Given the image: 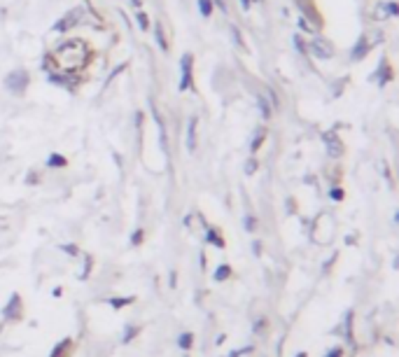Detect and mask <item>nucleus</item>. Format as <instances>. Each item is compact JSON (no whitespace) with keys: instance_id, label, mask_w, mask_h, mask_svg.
Instances as JSON below:
<instances>
[{"instance_id":"nucleus-1","label":"nucleus","mask_w":399,"mask_h":357,"mask_svg":"<svg viewBox=\"0 0 399 357\" xmlns=\"http://www.w3.org/2000/svg\"><path fill=\"white\" fill-rule=\"evenodd\" d=\"M54 56H61V61L56 64L61 71H75V68H80L84 64L86 49L82 45V40H71V42H66L64 47L56 49Z\"/></svg>"},{"instance_id":"nucleus-2","label":"nucleus","mask_w":399,"mask_h":357,"mask_svg":"<svg viewBox=\"0 0 399 357\" xmlns=\"http://www.w3.org/2000/svg\"><path fill=\"white\" fill-rule=\"evenodd\" d=\"M308 52L317 59H329V56H334V47L327 40H313L308 45Z\"/></svg>"},{"instance_id":"nucleus-3","label":"nucleus","mask_w":399,"mask_h":357,"mask_svg":"<svg viewBox=\"0 0 399 357\" xmlns=\"http://www.w3.org/2000/svg\"><path fill=\"white\" fill-rule=\"evenodd\" d=\"M183 80H180V91H187L192 84V54L183 56Z\"/></svg>"},{"instance_id":"nucleus-4","label":"nucleus","mask_w":399,"mask_h":357,"mask_svg":"<svg viewBox=\"0 0 399 357\" xmlns=\"http://www.w3.org/2000/svg\"><path fill=\"white\" fill-rule=\"evenodd\" d=\"M82 15H84V12L80 10V8H77V10H71L64 19H61L59 24H56L54 30H66V28H73V26H75V21H80V19H82Z\"/></svg>"},{"instance_id":"nucleus-5","label":"nucleus","mask_w":399,"mask_h":357,"mask_svg":"<svg viewBox=\"0 0 399 357\" xmlns=\"http://www.w3.org/2000/svg\"><path fill=\"white\" fill-rule=\"evenodd\" d=\"M26 84H28V75L24 73V71H17V73L8 75V86H10L12 91H21Z\"/></svg>"},{"instance_id":"nucleus-6","label":"nucleus","mask_w":399,"mask_h":357,"mask_svg":"<svg viewBox=\"0 0 399 357\" xmlns=\"http://www.w3.org/2000/svg\"><path fill=\"white\" fill-rule=\"evenodd\" d=\"M325 145H327V152L332 156L344 154V145H341V140H339V136H336V134H325Z\"/></svg>"},{"instance_id":"nucleus-7","label":"nucleus","mask_w":399,"mask_h":357,"mask_svg":"<svg viewBox=\"0 0 399 357\" xmlns=\"http://www.w3.org/2000/svg\"><path fill=\"white\" fill-rule=\"evenodd\" d=\"M21 315V299H19V294H12L10 297V304L5 306V318H19Z\"/></svg>"},{"instance_id":"nucleus-8","label":"nucleus","mask_w":399,"mask_h":357,"mask_svg":"<svg viewBox=\"0 0 399 357\" xmlns=\"http://www.w3.org/2000/svg\"><path fill=\"white\" fill-rule=\"evenodd\" d=\"M187 149L194 152L196 149V119H189V127H187Z\"/></svg>"},{"instance_id":"nucleus-9","label":"nucleus","mask_w":399,"mask_h":357,"mask_svg":"<svg viewBox=\"0 0 399 357\" xmlns=\"http://www.w3.org/2000/svg\"><path fill=\"white\" fill-rule=\"evenodd\" d=\"M229 275H232V266H229V264H222V266L215 268V280H217V283H224Z\"/></svg>"},{"instance_id":"nucleus-10","label":"nucleus","mask_w":399,"mask_h":357,"mask_svg":"<svg viewBox=\"0 0 399 357\" xmlns=\"http://www.w3.org/2000/svg\"><path fill=\"white\" fill-rule=\"evenodd\" d=\"M192 341H194V334H189V331H185V334H180L178 346L183 348V350H189V348H192Z\"/></svg>"},{"instance_id":"nucleus-11","label":"nucleus","mask_w":399,"mask_h":357,"mask_svg":"<svg viewBox=\"0 0 399 357\" xmlns=\"http://www.w3.org/2000/svg\"><path fill=\"white\" fill-rule=\"evenodd\" d=\"M198 10H201L203 17H210V12H213V0H198Z\"/></svg>"},{"instance_id":"nucleus-12","label":"nucleus","mask_w":399,"mask_h":357,"mask_svg":"<svg viewBox=\"0 0 399 357\" xmlns=\"http://www.w3.org/2000/svg\"><path fill=\"white\" fill-rule=\"evenodd\" d=\"M154 37H157V42H159V47L164 49H168V45H166V37H164V30H161V24H157V28H154Z\"/></svg>"},{"instance_id":"nucleus-13","label":"nucleus","mask_w":399,"mask_h":357,"mask_svg":"<svg viewBox=\"0 0 399 357\" xmlns=\"http://www.w3.org/2000/svg\"><path fill=\"white\" fill-rule=\"evenodd\" d=\"M362 54H366V40H364V37H360L358 47H355V52H353V59H360Z\"/></svg>"},{"instance_id":"nucleus-14","label":"nucleus","mask_w":399,"mask_h":357,"mask_svg":"<svg viewBox=\"0 0 399 357\" xmlns=\"http://www.w3.org/2000/svg\"><path fill=\"white\" fill-rule=\"evenodd\" d=\"M208 243H213V246H217V248H224V241H222V236L217 234V231H210V234H208Z\"/></svg>"},{"instance_id":"nucleus-15","label":"nucleus","mask_w":399,"mask_h":357,"mask_svg":"<svg viewBox=\"0 0 399 357\" xmlns=\"http://www.w3.org/2000/svg\"><path fill=\"white\" fill-rule=\"evenodd\" d=\"M47 164L54 166V168H61V166H66V159H64V156H59V154H54V156H49Z\"/></svg>"},{"instance_id":"nucleus-16","label":"nucleus","mask_w":399,"mask_h":357,"mask_svg":"<svg viewBox=\"0 0 399 357\" xmlns=\"http://www.w3.org/2000/svg\"><path fill=\"white\" fill-rule=\"evenodd\" d=\"M261 140H264V129H259V131H257V136H254V140H252V145H250L252 152H257L259 145H261Z\"/></svg>"},{"instance_id":"nucleus-17","label":"nucleus","mask_w":399,"mask_h":357,"mask_svg":"<svg viewBox=\"0 0 399 357\" xmlns=\"http://www.w3.org/2000/svg\"><path fill=\"white\" fill-rule=\"evenodd\" d=\"M68 346H71V341H68V339H66V341H61V343H59V346H56V348H54V353H52V357H61V355H64V350H68Z\"/></svg>"},{"instance_id":"nucleus-18","label":"nucleus","mask_w":399,"mask_h":357,"mask_svg":"<svg viewBox=\"0 0 399 357\" xmlns=\"http://www.w3.org/2000/svg\"><path fill=\"white\" fill-rule=\"evenodd\" d=\"M259 108H261V115H264V119L271 117V110H269V105H266V98H259Z\"/></svg>"},{"instance_id":"nucleus-19","label":"nucleus","mask_w":399,"mask_h":357,"mask_svg":"<svg viewBox=\"0 0 399 357\" xmlns=\"http://www.w3.org/2000/svg\"><path fill=\"white\" fill-rule=\"evenodd\" d=\"M133 302V299H112V306H115V309H120V306H127V304H131Z\"/></svg>"},{"instance_id":"nucleus-20","label":"nucleus","mask_w":399,"mask_h":357,"mask_svg":"<svg viewBox=\"0 0 399 357\" xmlns=\"http://www.w3.org/2000/svg\"><path fill=\"white\" fill-rule=\"evenodd\" d=\"M138 24H140V28H147L149 24H147V15L145 12H138Z\"/></svg>"},{"instance_id":"nucleus-21","label":"nucleus","mask_w":399,"mask_h":357,"mask_svg":"<svg viewBox=\"0 0 399 357\" xmlns=\"http://www.w3.org/2000/svg\"><path fill=\"white\" fill-rule=\"evenodd\" d=\"M325 357H344V348H332Z\"/></svg>"},{"instance_id":"nucleus-22","label":"nucleus","mask_w":399,"mask_h":357,"mask_svg":"<svg viewBox=\"0 0 399 357\" xmlns=\"http://www.w3.org/2000/svg\"><path fill=\"white\" fill-rule=\"evenodd\" d=\"M232 35H234L236 45H241V47H243V40H241V33H239V28H232Z\"/></svg>"},{"instance_id":"nucleus-23","label":"nucleus","mask_w":399,"mask_h":357,"mask_svg":"<svg viewBox=\"0 0 399 357\" xmlns=\"http://www.w3.org/2000/svg\"><path fill=\"white\" fill-rule=\"evenodd\" d=\"M254 227H257V224H254V217H245V229L252 231Z\"/></svg>"},{"instance_id":"nucleus-24","label":"nucleus","mask_w":399,"mask_h":357,"mask_svg":"<svg viewBox=\"0 0 399 357\" xmlns=\"http://www.w3.org/2000/svg\"><path fill=\"white\" fill-rule=\"evenodd\" d=\"M133 336H136V327H129V329H127V336H124V343L131 341Z\"/></svg>"},{"instance_id":"nucleus-25","label":"nucleus","mask_w":399,"mask_h":357,"mask_svg":"<svg viewBox=\"0 0 399 357\" xmlns=\"http://www.w3.org/2000/svg\"><path fill=\"white\" fill-rule=\"evenodd\" d=\"M140 241H142V231H136L133 238H131V243H133V246H138Z\"/></svg>"},{"instance_id":"nucleus-26","label":"nucleus","mask_w":399,"mask_h":357,"mask_svg":"<svg viewBox=\"0 0 399 357\" xmlns=\"http://www.w3.org/2000/svg\"><path fill=\"white\" fill-rule=\"evenodd\" d=\"M245 171H248V173H254V171H257V161H248Z\"/></svg>"},{"instance_id":"nucleus-27","label":"nucleus","mask_w":399,"mask_h":357,"mask_svg":"<svg viewBox=\"0 0 399 357\" xmlns=\"http://www.w3.org/2000/svg\"><path fill=\"white\" fill-rule=\"evenodd\" d=\"M332 199L341 201V199H344V192H341V190H332Z\"/></svg>"},{"instance_id":"nucleus-28","label":"nucleus","mask_w":399,"mask_h":357,"mask_svg":"<svg viewBox=\"0 0 399 357\" xmlns=\"http://www.w3.org/2000/svg\"><path fill=\"white\" fill-rule=\"evenodd\" d=\"M243 3V10H250V0H241Z\"/></svg>"},{"instance_id":"nucleus-29","label":"nucleus","mask_w":399,"mask_h":357,"mask_svg":"<svg viewBox=\"0 0 399 357\" xmlns=\"http://www.w3.org/2000/svg\"><path fill=\"white\" fill-rule=\"evenodd\" d=\"M133 5H136V8H140L142 3H140V0H133Z\"/></svg>"},{"instance_id":"nucleus-30","label":"nucleus","mask_w":399,"mask_h":357,"mask_svg":"<svg viewBox=\"0 0 399 357\" xmlns=\"http://www.w3.org/2000/svg\"><path fill=\"white\" fill-rule=\"evenodd\" d=\"M297 357H306V353H299V355H297Z\"/></svg>"}]
</instances>
